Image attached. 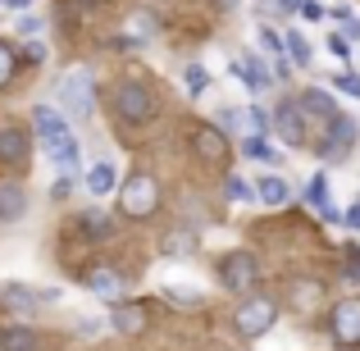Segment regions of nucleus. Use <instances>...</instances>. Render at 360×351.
Instances as JSON below:
<instances>
[{"mask_svg":"<svg viewBox=\"0 0 360 351\" xmlns=\"http://www.w3.org/2000/svg\"><path fill=\"white\" fill-rule=\"evenodd\" d=\"M246 119H251V128H255V132H264V128H269V115H264L260 106H251V110H246Z\"/></svg>","mask_w":360,"mask_h":351,"instance_id":"36","label":"nucleus"},{"mask_svg":"<svg viewBox=\"0 0 360 351\" xmlns=\"http://www.w3.org/2000/svg\"><path fill=\"white\" fill-rule=\"evenodd\" d=\"M32 132L46 141V146H55V141L69 137V119H64V110H55V106H32Z\"/></svg>","mask_w":360,"mask_h":351,"instance_id":"7","label":"nucleus"},{"mask_svg":"<svg viewBox=\"0 0 360 351\" xmlns=\"http://www.w3.org/2000/svg\"><path fill=\"white\" fill-rule=\"evenodd\" d=\"M324 141H319V151H324V155H342V151H352L356 146V137H360V132H356V119H347V115H333V119H328L324 123Z\"/></svg>","mask_w":360,"mask_h":351,"instance_id":"6","label":"nucleus"},{"mask_svg":"<svg viewBox=\"0 0 360 351\" xmlns=\"http://www.w3.org/2000/svg\"><path fill=\"white\" fill-rule=\"evenodd\" d=\"M238 110H219V132H233V128H238Z\"/></svg>","mask_w":360,"mask_h":351,"instance_id":"39","label":"nucleus"},{"mask_svg":"<svg viewBox=\"0 0 360 351\" xmlns=\"http://www.w3.org/2000/svg\"><path fill=\"white\" fill-rule=\"evenodd\" d=\"M23 215H27V192L14 187V183H5L0 187V224H14V219H23Z\"/></svg>","mask_w":360,"mask_h":351,"instance_id":"16","label":"nucleus"},{"mask_svg":"<svg viewBox=\"0 0 360 351\" xmlns=\"http://www.w3.org/2000/svg\"><path fill=\"white\" fill-rule=\"evenodd\" d=\"M27 146H32V141H27L23 128H0V160H5V165H23Z\"/></svg>","mask_w":360,"mask_h":351,"instance_id":"14","label":"nucleus"},{"mask_svg":"<svg viewBox=\"0 0 360 351\" xmlns=\"http://www.w3.org/2000/svg\"><path fill=\"white\" fill-rule=\"evenodd\" d=\"M274 319H278V301H274V297H260V292H251V297H242L238 315H233V328H238V338L255 343V338H264V333L274 328Z\"/></svg>","mask_w":360,"mask_h":351,"instance_id":"1","label":"nucleus"},{"mask_svg":"<svg viewBox=\"0 0 360 351\" xmlns=\"http://www.w3.org/2000/svg\"><path fill=\"white\" fill-rule=\"evenodd\" d=\"M342 37H347V42H360V18H356V14L342 18Z\"/></svg>","mask_w":360,"mask_h":351,"instance_id":"37","label":"nucleus"},{"mask_svg":"<svg viewBox=\"0 0 360 351\" xmlns=\"http://www.w3.org/2000/svg\"><path fill=\"white\" fill-rule=\"evenodd\" d=\"M192 146L201 151L205 160H224V155H229V141H224V132H219V128H196Z\"/></svg>","mask_w":360,"mask_h":351,"instance_id":"19","label":"nucleus"},{"mask_svg":"<svg viewBox=\"0 0 360 351\" xmlns=\"http://www.w3.org/2000/svg\"><path fill=\"white\" fill-rule=\"evenodd\" d=\"M46 151H51L55 169H60L64 178H73V174L82 169V146H78V137H73V132H69L64 141H55V146H46Z\"/></svg>","mask_w":360,"mask_h":351,"instance_id":"12","label":"nucleus"},{"mask_svg":"<svg viewBox=\"0 0 360 351\" xmlns=\"http://www.w3.org/2000/svg\"><path fill=\"white\" fill-rule=\"evenodd\" d=\"M69 192H73V178H64V174H60V183L51 187V196H55V201H60V196H69Z\"/></svg>","mask_w":360,"mask_h":351,"instance_id":"41","label":"nucleus"},{"mask_svg":"<svg viewBox=\"0 0 360 351\" xmlns=\"http://www.w3.org/2000/svg\"><path fill=\"white\" fill-rule=\"evenodd\" d=\"M155 205H160V187H155L150 174H132L128 183H123L119 210L128 215V219H146V215H155Z\"/></svg>","mask_w":360,"mask_h":351,"instance_id":"4","label":"nucleus"},{"mask_svg":"<svg viewBox=\"0 0 360 351\" xmlns=\"http://www.w3.org/2000/svg\"><path fill=\"white\" fill-rule=\"evenodd\" d=\"M224 196H229V201H238V205H251V201H255V183H246V178L229 174V183H224Z\"/></svg>","mask_w":360,"mask_h":351,"instance_id":"28","label":"nucleus"},{"mask_svg":"<svg viewBox=\"0 0 360 351\" xmlns=\"http://www.w3.org/2000/svg\"><path fill=\"white\" fill-rule=\"evenodd\" d=\"M283 51H288V60L301 64V69H310V60H315V55H310V42L301 32H288V37H283Z\"/></svg>","mask_w":360,"mask_h":351,"instance_id":"24","label":"nucleus"},{"mask_svg":"<svg viewBox=\"0 0 360 351\" xmlns=\"http://www.w3.org/2000/svg\"><path fill=\"white\" fill-rule=\"evenodd\" d=\"M183 82H187V96H205V87H210V73H205L201 64H187Z\"/></svg>","mask_w":360,"mask_h":351,"instance_id":"29","label":"nucleus"},{"mask_svg":"<svg viewBox=\"0 0 360 351\" xmlns=\"http://www.w3.org/2000/svg\"><path fill=\"white\" fill-rule=\"evenodd\" d=\"M292 297H297L301 310H310L319 301V283H292Z\"/></svg>","mask_w":360,"mask_h":351,"instance_id":"30","label":"nucleus"},{"mask_svg":"<svg viewBox=\"0 0 360 351\" xmlns=\"http://www.w3.org/2000/svg\"><path fill=\"white\" fill-rule=\"evenodd\" d=\"M306 110L297 106V101H283L278 110H274V128L283 132V141H288V146H301V141H306Z\"/></svg>","mask_w":360,"mask_h":351,"instance_id":"9","label":"nucleus"},{"mask_svg":"<svg viewBox=\"0 0 360 351\" xmlns=\"http://www.w3.org/2000/svg\"><path fill=\"white\" fill-rule=\"evenodd\" d=\"M333 87L342 91V96H356V101H360V73H352V69H347V73H338V78H333Z\"/></svg>","mask_w":360,"mask_h":351,"instance_id":"31","label":"nucleus"},{"mask_svg":"<svg viewBox=\"0 0 360 351\" xmlns=\"http://www.w3.org/2000/svg\"><path fill=\"white\" fill-rule=\"evenodd\" d=\"M115 187H119V169L110 165V160H101V165L87 169V192L91 196H105V192H115Z\"/></svg>","mask_w":360,"mask_h":351,"instance_id":"17","label":"nucleus"},{"mask_svg":"<svg viewBox=\"0 0 360 351\" xmlns=\"http://www.w3.org/2000/svg\"><path fill=\"white\" fill-rule=\"evenodd\" d=\"M297 14H301V18H306V23H319V18H324V14H328V9H324V5H319V0H306V5H301V9H297Z\"/></svg>","mask_w":360,"mask_h":351,"instance_id":"34","label":"nucleus"},{"mask_svg":"<svg viewBox=\"0 0 360 351\" xmlns=\"http://www.w3.org/2000/svg\"><path fill=\"white\" fill-rule=\"evenodd\" d=\"M0 351H37V333L27 324H14L0 333Z\"/></svg>","mask_w":360,"mask_h":351,"instance_id":"22","label":"nucleus"},{"mask_svg":"<svg viewBox=\"0 0 360 351\" xmlns=\"http://www.w3.org/2000/svg\"><path fill=\"white\" fill-rule=\"evenodd\" d=\"M110 306H115V333L137 338L141 328H146V310H141L137 301H110Z\"/></svg>","mask_w":360,"mask_h":351,"instance_id":"13","label":"nucleus"},{"mask_svg":"<svg viewBox=\"0 0 360 351\" xmlns=\"http://www.w3.org/2000/svg\"><path fill=\"white\" fill-rule=\"evenodd\" d=\"M306 201L315 205L319 215H324L328 205H333V201H328V174H310V183H306Z\"/></svg>","mask_w":360,"mask_h":351,"instance_id":"25","label":"nucleus"},{"mask_svg":"<svg viewBox=\"0 0 360 351\" xmlns=\"http://www.w3.org/2000/svg\"><path fill=\"white\" fill-rule=\"evenodd\" d=\"M115 51H141V37H115Z\"/></svg>","mask_w":360,"mask_h":351,"instance_id":"40","label":"nucleus"},{"mask_svg":"<svg viewBox=\"0 0 360 351\" xmlns=\"http://www.w3.org/2000/svg\"><path fill=\"white\" fill-rule=\"evenodd\" d=\"M18 32H41V18H37V14H18Z\"/></svg>","mask_w":360,"mask_h":351,"instance_id":"38","label":"nucleus"},{"mask_svg":"<svg viewBox=\"0 0 360 351\" xmlns=\"http://www.w3.org/2000/svg\"><path fill=\"white\" fill-rule=\"evenodd\" d=\"M347 279L360 283V251H352V260H347Z\"/></svg>","mask_w":360,"mask_h":351,"instance_id":"42","label":"nucleus"},{"mask_svg":"<svg viewBox=\"0 0 360 351\" xmlns=\"http://www.w3.org/2000/svg\"><path fill=\"white\" fill-rule=\"evenodd\" d=\"M5 5H9V9H18V5H32V0H5Z\"/></svg>","mask_w":360,"mask_h":351,"instance_id":"45","label":"nucleus"},{"mask_svg":"<svg viewBox=\"0 0 360 351\" xmlns=\"http://www.w3.org/2000/svg\"><path fill=\"white\" fill-rule=\"evenodd\" d=\"M60 106L69 119H91V110H96V78H91V69H69L60 78Z\"/></svg>","mask_w":360,"mask_h":351,"instance_id":"2","label":"nucleus"},{"mask_svg":"<svg viewBox=\"0 0 360 351\" xmlns=\"http://www.w3.org/2000/svg\"><path fill=\"white\" fill-rule=\"evenodd\" d=\"M347 229L360 233V205H352V210H347Z\"/></svg>","mask_w":360,"mask_h":351,"instance_id":"43","label":"nucleus"},{"mask_svg":"<svg viewBox=\"0 0 360 351\" xmlns=\"http://www.w3.org/2000/svg\"><path fill=\"white\" fill-rule=\"evenodd\" d=\"M260 46H264L269 55H283V37L274 32V27H260Z\"/></svg>","mask_w":360,"mask_h":351,"instance_id":"33","label":"nucleus"},{"mask_svg":"<svg viewBox=\"0 0 360 351\" xmlns=\"http://www.w3.org/2000/svg\"><path fill=\"white\" fill-rule=\"evenodd\" d=\"M242 151H246V160H260V165H274V146L260 137V132H251V137H242Z\"/></svg>","mask_w":360,"mask_h":351,"instance_id":"27","label":"nucleus"},{"mask_svg":"<svg viewBox=\"0 0 360 351\" xmlns=\"http://www.w3.org/2000/svg\"><path fill=\"white\" fill-rule=\"evenodd\" d=\"M0 297H5V306H14V310H37V306H41V292L23 288V283H5Z\"/></svg>","mask_w":360,"mask_h":351,"instance_id":"20","label":"nucleus"},{"mask_svg":"<svg viewBox=\"0 0 360 351\" xmlns=\"http://www.w3.org/2000/svg\"><path fill=\"white\" fill-rule=\"evenodd\" d=\"M78 224H82V233H87V237H115V219L101 215V210H87Z\"/></svg>","mask_w":360,"mask_h":351,"instance_id":"26","label":"nucleus"},{"mask_svg":"<svg viewBox=\"0 0 360 351\" xmlns=\"http://www.w3.org/2000/svg\"><path fill=\"white\" fill-rule=\"evenodd\" d=\"M115 110H119V119H128V123H150L155 119V96H150L146 82L123 78L115 87Z\"/></svg>","mask_w":360,"mask_h":351,"instance_id":"3","label":"nucleus"},{"mask_svg":"<svg viewBox=\"0 0 360 351\" xmlns=\"http://www.w3.org/2000/svg\"><path fill=\"white\" fill-rule=\"evenodd\" d=\"M328 51H333L338 60H347V55H352V42H347L342 32H333V37H328Z\"/></svg>","mask_w":360,"mask_h":351,"instance_id":"35","label":"nucleus"},{"mask_svg":"<svg viewBox=\"0 0 360 351\" xmlns=\"http://www.w3.org/2000/svg\"><path fill=\"white\" fill-rule=\"evenodd\" d=\"M165 301L183 306V310H196V306H205V292L192 288V283H165Z\"/></svg>","mask_w":360,"mask_h":351,"instance_id":"18","label":"nucleus"},{"mask_svg":"<svg viewBox=\"0 0 360 351\" xmlns=\"http://www.w3.org/2000/svg\"><path fill=\"white\" fill-rule=\"evenodd\" d=\"M255 279H260V269H255V260L246 251H233L219 260V283L229 292H238V297H246V292L255 288Z\"/></svg>","mask_w":360,"mask_h":351,"instance_id":"5","label":"nucleus"},{"mask_svg":"<svg viewBox=\"0 0 360 351\" xmlns=\"http://www.w3.org/2000/svg\"><path fill=\"white\" fill-rule=\"evenodd\" d=\"M297 106H301V110H306V115H319V119H324V123H328V119H333V115H338V106H333V96H328V91H319V87H310V91H306V96H301V101H297Z\"/></svg>","mask_w":360,"mask_h":351,"instance_id":"21","label":"nucleus"},{"mask_svg":"<svg viewBox=\"0 0 360 351\" xmlns=\"http://www.w3.org/2000/svg\"><path fill=\"white\" fill-rule=\"evenodd\" d=\"M255 201H264V205H288L292 201V187H288V178H278V174H269V178H260L255 183Z\"/></svg>","mask_w":360,"mask_h":351,"instance_id":"15","label":"nucleus"},{"mask_svg":"<svg viewBox=\"0 0 360 351\" xmlns=\"http://www.w3.org/2000/svg\"><path fill=\"white\" fill-rule=\"evenodd\" d=\"M328 328H333V338L342 347L360 343V301H338L333 306V319H328Z\"/></svg>","mask_w":360,"mask_h":351,"instance_id":"8","label":"nucleus"},{"mask_svg":"<svg viewBox=\"0 0 360 351\" xmlns=\"http://www.w3.org/2000/svg\"><path fill=\"white\" fill-rule=\"evenodd\" d=\"M278 5H283V9H301V5H306V0H278Z\"/></svg>","mask_w":360,"mask_h":351,"instance_id":"44","label":"nucleus"},{"mask_svg":"<svg viewBox=\"0 0 360 351\" xmlns=\"http://www.w3.org/2000/svg\"><path fill=\"white\" fill-rule=\"evenodd\" d=\"M160 251H165V255H192V251H196V233H183V229L165 233V242H160Z\"/></svg>","mask_w":360,"mask_h":351,"instance_id":"23","label":"nucleus"},{"mask_svg":"<svg viewBox=\"0 0 360 351\" xmlns=\"http://www.w3.org/2000/svg\"><path fill=\"white\" fill-rule=\"evenodd\" d=\"M233 73H238V78H242L251 91H269V87H274V73L264 69V60H260V55H246V60H233Z\"/></svg>","mask_w":360,"mask_h":351,"instance_id":"10","label":"nucleus"},{"mask_svg":"<svg viewBox=\"0 0 360 351\" xmlns=\"http://www.w3.org/2000/svg\"><path fill=\"white\" fill-rule=\"evenodd\" d=\"M82 283H87V292H91V297H101V301H119V292H123L119 274H115V269H105V264L87 269V274H82Z\"/></svg>","mask_w":360,"mask_h":351,"instance_id":"11","label":"nucleus"},{"mask_svg":"<svg viewBox=\"0 0 360 351\" xmlns=\"http://www.w3.org/2000/svg\"><path fill=\"white\" fill-rule=\"evenodd\" d=\"M14 69H18V60H14V51H9L5 42H0V87H9V78H14Z\"/></svg>","mask_w":360,"mask_h":351,"instance_id":"32","label":"nucleus"}]
</instances>
